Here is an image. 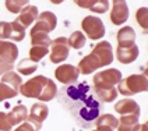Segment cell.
Instances as JSON below:
<instances>
[{"label": "cell", "mask_w": 148, "mask_h": 131, "mask_svg": "<svg viewBox=\"0 0 148 131\" xmlns=\"http://www.w3.org/2000/svg\"><path fill=\"white\" fill-rule=\"evenodd\" d=\"M113 61V49L112 45L108 41H101L98 45L94 46V49L90 55H87L85 57H82L78 63V71L80 74L88 75L97 71L101 67L110 64Z\"/></svg>", "instance_id": "cell-1"}, {"label": "cell", "mask_w": 148, "mask_h": 131, "mask_svg": "<svg viewBox=\"0 0 148 131\" xmlns=\"http://www.w3.org/2000/svg\"><path fill=\"white\" fill-rule=\"evenodd\" d=\"M20 93L25 98H38L45 103L55 99L58 93V87L53 80L45 75H36L21 85Z\"/></svg>", "instance_id": "cell-2"}, {"label": "cell", "mask_w": 148, "mask_h": 131, "mask_svg": "<svg viewBox=\"0 0 148 131\" xmlns=\"http://www.w3.org/2000/svg\"><path fill=\"white\" fill-rule=\"evenodd\" d=\"M148 89V80L147 74H133L126 78H122L119 82L117 92L123 96H133L136 93L145 92Z\"/></svg>", "instance_id": "cell-3"}, {"label": "cell", "mask_w": 148, "mask_h": 131, "mask_svg": "<svg viewBox=\"0 0 148 131\" xmlns=\"http://www.w3.org/2000/svg\"><path fill=\"white\" fill-rule=\"evenodd\" d=\"M122 81V73L117 68L102 70L94 75V88L95 89H113Z\"/></svg>", "instance_id": "cell-4"}, {"label": "cell", "mask_w": 148, "mask_h": 131, "mask_svg": "<svg viewBox=\"0 0 148 131\" xmlns=\"http://www.w3.org/2000/svg\"><path fill=\"white\" fill-rule=\"evenodd\" d=\"M82 31L87 33V38L91 41H98L105 36V25L102 20L95 16H87L81 21Z\"/></svg>", "instance_id": "cell-5"}, {"label": "cell", "mask_w": 148, "mask_h": 131, "mask_svg": "<svg viewBox=\"0 0 148 131\" xmlns=\"http://www.w3.org/2000/svg\"><path fill=\"white\" fill-rule=\"evenodd\" d=\"M69 52H70V46H69L67 38L59 36L56 39H53L52 45H50V52H49L50 61L55 63V64L66 61L67 57H69Z\"/></svg>", "instance_id": "cell-6"}, {"label": "cell", "mask_w": 148, "mask_h": 131, "mask_svg": "<svg viewBox=\"0 0 148 131\" xmlns=\"http://www.w3.org/2000/svg\"><path fill=\"white\" fill-rule=\"evenodd\" d=\"M25 38V29L17 24L16 21L7 23L0 21V41L11 39L16 42H21Z\"/></svg>", "instance_id": "cell-7"}, {"label": "cell", "mask_w": 148, "mask_h": 131, "mask_svg": "<svg viewBox=\"0 0 148 131\" xmlns=\"http://www.w3.org/2000/svg\"><path fill=\"white\" fill-rule=\"evenodd\" d=\"M48 115H49V107L43 102H36L31 106V112L27 117V121L29 124H32L34 128L36 131H39L43 121L48 119Z\"/></svg>", "instance_id": "cell-8"}, {"label": "cell", "mask_w": 148, "mask_h": 131, "mask_svg": "<svg viewBox=\"0 0 148 131\" xmlns=\"http://www.w3.org/2000/svg\"><path fill=\"white\" fill-rule=\"evenodd\" d=\"M56 25H58L56 16L52 11H43V13H41L38 16L36 21H35V25L31 28V32L49 33L56 28Z\"/></svg>", "instance_id": "cell-9"}, {"label": "cell", "mask_w": 148, "mask_h": 131, "mask_svg": "<svg viewBox=\"0 0 148 131\" xmlns=\"http://www.w3.org/2000/svg\"><path fill=\"white\" fill-rule=\"evenodd\" d=\"M78 75H80V71L73 64H62L55 70L56 80L59 82H62V84H64V85L75 84L77 80H78Z\"/></svg>", "instance_id": "cell-10"}, {"label": "cell", "mask_w": 148, "mask_h": 131, "mask_svg": "<svg viewBox=\"0 0 148 131\" xmlns=\"http://www.w3.org/2000/svg\"><path fill=\"white\" fill-rule=\"evenodd\" d=\"M17 57H18V48L16 43L0 41V64L14 66Z\"/></svg>", "instance_id": "cell-11"}, {"label": "cell", "mask_w": 148, "mask_h": 131, "mask_svg": "<svg viewBox=\"0 0 148 131\" xmlns=\"http://www.w3.org/2000/svg\"><path fill=\"white\" fill-rule=\"evenodd\" d=\"M129 20V7L124 0H115L112 3L110 21L113 25H122Z\"/></svg>", "instance_id": "cell-12"}, {"label": "cell", "mask_w": 148, "mask_h": 131, "mask_svg": "<svg viewBox=\"0 0 148 131\" xmlns=\"http://www.w3.org/2000/svg\"><path fill=\"white\" fill-rule=\"evenodd\" d=\"M38 16H39V13H38V7H36V6H34V4H27V6L20 11V16L17 17L14 21H16L20 27H23L24 29H27V28L32 24V23L36 21Z\"/></svg>", "instance_id": "cell-13"}, {"label": "cell", "mask_w": 148, "mask_h": 131, "mask_svg": "<svg viewBox=\"0 0 148 131\" xmlns=\"http://www.w3.org/2000/svg\"><path fill=\"white\" fill-rule=\"evenodd\" d=\"M116 113H119L120 116H137L140 117V106L136 100L133 99H122L115 105Z\"/></svg>", "instance_id": "cell-14"}, {"label": "cell", "mask_w": 148, "mask_h": 131, "mask_svg": "<svg viewBox=\"0 0 148 131\" xmlns=\"http://www.w3.org/2000/svg\"><path fill=\"white\" fill-rule=\"evenodd\" d=\"M138 53H140V50H138L137 45H133L130 48H119L117 46V49H116V59L122 64H130L134 60H137Z\"/></svg>", "instance_id": "cell-15"}, {"label": "cell", "mask_w": 148, "mask_h": 131, "mask_svg": "<svg viewBox=\"0 0 148 131\" xmlns=\"http://www.w3.org/2000/svg\"><path fill=\"white\" fill-rule=\"evenodd\" d=\"M136 32L132 27L126 25L123 28L119 29L117 32V46L119 48H130L136 45Z\"/></svg>", "instance_id": "cell-16"}, {"label": "cell", "mask_w": 148, "mask_h": 131, "mask_svg": "<svg viewBox=\"0 0 148 131\" xmlns=\"http://www.w3.org/2000/svg\"><path fill=\"white\" fill-rule=\"evenodd\" d=\"M75 4L82 8H88L92 13H98V14L106 13L109 10V1H106V0H88V1L77 0Z\"/></svg>", "instance_id": "cell-17"}, {"label": "cell", "mask_w": 148, "mask_h": 131, "mask_svg": "<svg viewBox=\"0 0 148 131\" xmlns=\"http://www.w3.org/2000/svg\"><path fill=\"white\" fill-rule=\"evenodd\" d=\"M27 117H28V110H27V107L24 105H18V106L13 107L11 112L7 113V119L13 127L20 126L21 123L27 121Z\"/></svg>", "instance_id": "cell-18"}, {"label": "cell", "mask_w": 148, "mask_h": 131, "mask_svg": "<svg viewBox=\"0 0 148 131\" xmlns=\"http://www.w3.org/2000/svg\"><path fill=\"white\" fill-rule=\"evenodd\" d=\"M137 116H120V121H117V131H136L140 126Z\"/></svg>", "instance_id": "cell-19"}, {"label": "cell", "mask_w": 148, "mask_h": 131, "mask_svg": "<svg viewBox=\"0 0 148 131\" xmlns=\"http://www.w3.org/2000/svg\"><path fill=\"white\" fill-rule=\"evenodd\" d=\"M1 82L8 85V87H11V88L14 91H17V92H20V88H21V85H23L21 77L17 73H14V71H8V73L3 74V75H1Z\"/></svg>", "instance_id": "cell-20"}, {"label": "cell", "mask_w": 148, "mask_h": 131, "mask_svg": "<svg viewBox=\"0 0 148 131\" xmlns=\"http://www.w3.org/2000/svg\"><path fill=\"white\" fill-rule=\"evenodd\" d=\"M29 36H31V45L32 46L49 48L52 45V41H53V39H50L49 33H43V32H31Z\"/></svg>", "instance_id": "cell-21"}, {"label": "cell", "mask_w": 148, "mask_h": 131, "mask_svg": "<svg viewBox=\"0 0 148 131\" xmlns=\"http://www.w3.org/2000/svg\"><path fill=\"white\" fill-rule=\"evenodd\" d=\"M67 42H69V46L73 48V49H81L85 46V42H87V38L85 35L81 32V31H74L70 38H67Z\"/></svg>", "instance_id": "cell-22"}, {"label": "cell", "mask_w": 148, "mask_h": 131, "mask_svg": "<svg viewBox=\"0 0 148 131\" xmlns=\"http://www.w3.org/2000/svg\"><path fill=\"white\" fill-rule=\"evenodd\" d=\"M17 70L20 71V74L24 75H31L38 70V63H34L29 59H23L18 64H17Z\"/></svg>", "instance_id": "cell-23"}, {"label": "cell", "mask_w": 148, "mask_h": 131, "mask_svg": "<svg viewBox=\"0 0 148 131\" xmlns=\"http://www.w3.org/2000/svg\"><path fill=\"white\" fill-rule=\"evenodd\" d=\"M49 53L48 48H42V46H31L29 48V60H32L34 63L41 61Z\"/></svg>", "instance_id": "cell-24"}, {"label": "cell", "mask_w": 148, "mask_h": 131, "mask_svg": "<svg viewBox=\"0 0 148 131\" xmlns=\"http://www.w3.org/2000/svg\"><path fill=\"white\" fill-rule=\"evenodd\" d=\"M97 95H98V99L105 102V103H109V102H113L116 98H117V89L113 88V89H95Z\"/></svg>", "instance_id": "cell-25"}, {"label": "cell", "mask_w": 148, "mask_h": 131, "mask_svg": "<svg viewBox=\"0 0 148 131\" xmlns=\"http://www.w3.org/2000/svg\"><path fill=\"white\" fill-rule=\"evenodd\" d=\"M117 119H116L113 115H102L99 116L98 119H97V127L98 126H106V127H110V128H117Z\"/></svg>", "instance_id": "cell-26"}, {"label": "cell", "mask_w": 148, "mask_h": 131, "mask_svg": "<svg viewBox=\"0 0 148 131\" xmlns=\"http://www.w3.org/2000/svg\"><path fill=\"white\" fill-rule=\"evenodd\" d=\"M4 4H6V8H7L10 13L17 14V13H20L28 4V1H25V0H8Z\"/></svg>", "instance_id": "cell-27"}, {"label": "cell", "mask_w": 148, "mask_h": 131, "mask_svg": "<svg viewBox=\"0 0 148 131\" xmlns=\"http://www.w3.org/2000/svg\"><path fill=\"white\" fill-rule=\"evenodd\" d=\"M147 16H148L147 7L138 8V10H137V13H136V18H137V23H138V25H140L141 28L144 29V33H147V29H148Z\"/></svg>", "instance_id": "cell-28"}, {"label": "cell", "mask_w": 148, "mask_h": 131, "mask_svg": "<svg viewBox=\"0 0 148 131\" xmlns=\"http://www.w3.org/2000/svg\"><path fill=\"white\" fill-rule=\"evenodd\" d=\"M17 93H18V92L14 91L11 87H8V85H6V84L0 82V102L14 98V96H17Z\"/></svg>", "instance_id": "cell-29"}, {"label": "cell", "mask_w": 148, "mask_h": 131, "mask_svg": "<svg viewBox=\"0 0 148 131\" xmlns=\"http://www.w3.org/2000/svg\"><path fill=\"white\" fill-rule=\"evenodd\" d=\"M0 131H13V126L8 121L6 112H0Z\"/></svg>", "instance_id": "cell-30"}, {"label": "cell", "mask_w": 148, "mask_h": 131, "mask_svg": "<svg viewBox=\"0 0 148 131\" xmlns=\"http://www.w3.org/2000/svg\"><path fill=\"white\" fill-rule=\"evenodd\" d=\"M13 131H36V130L34 128L32 124H29L28 121H24V123H21L17 128H14Z\"/></svg>", "instance_id": "cell-31"}, {"label": "cell", "mask_w": 148, "mask_h": 131, "mask_svg": "<svg viewBox=\"0 0 148 131\" xmlns=\"http://www.w3.org/2000/svg\"><path fill=\"white\" fill-rule=\"evenodd\" d=\"M13 68H14V66H7V64H0V77L3 75V74L8 73V71H13Z\"/></svg>", "instance_id": "cell-32"}, {"label": "cell", "mask_w": 148, "mask_h": 131, "mask_svg": "<svg viewBox=\"0 0 148 131\" xmlns=\"http://www.w3.org/2000/svg\"><path fill=\"white\" fill-rule=\"evenodd\" d=\"M94 131H113V128L106 127V126H98V127H97V130H94Z\"/></svg>", "instance_id": "cell-33"}, {"label": "cell", "mask_w": 148, "mask_h": 131, "mask_svg": "<svg viewBox=\"0 0 148 131\" xmlns=\"http://www.w3.org/2000/svg\"><path fill=\"white\" fill-rule=\"evenodd\" d=\"M147 127H148V124H147V123L140 124V126L137 127V130H136V131H147Z\"/></svg>", "instance_id": "cell-34"}]
</instances>
